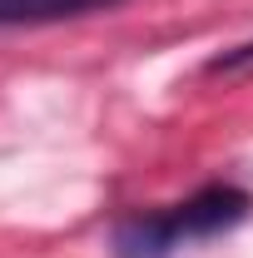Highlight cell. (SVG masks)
<instances>
[{
	"instance_id": "6da1fadb",
	"label": "cell",
	"mask_w": 253,
	"mask_h": 258,
	"mask_svg": "<svg viewBox=\"0 0 253 258\" xmlns=\"http://www.w3.org/2000/svg\"><path fill=\"white\" fill-rule=\"evenodd\" d=\"M248 209H253L248 189H238V184H204L199 194H189L184 204H174V209H164V214H169L174 238L189 243V238H214L223 228L243 224Z\"/></svg>"
},
{
	"instance_id": "7a4b0ae2",
	"label": "cell",
	"mask_w": 253,
	"mask_h": 258,
	"mask_svg": "<svg viewBox=\"0 0 253 258\" xmlns=\"http://www.w3.org/2000/svg\"><path fill=\"white\" fill-rule=\"evenodd\" d=\"M179 238L169 228V214H129L114 228V258H174Z\"/></svg>"
},
{
	"instance_id": "3957f363",
	"label": "cell",
	"mask_w": 253,
	"mask_h": 258,
	"mask_svg": "<svg viewBox=\"0 0 253 258\" xmlns=\"http://www.w3.org/2000/svg\"><path fill=\"white\" fill-rule=\"evenodd\" d=\"M119 0H0V25H55L75 15L114 10Z\"/></svg>"
},
{
	"instance_id": "277c9868",
	"label": "cell",
	"mask_w": 253,
	"mask_h": 258,
	"mask_svg": "<svg viewBox=\"0 0 253 258\" xmlns=\"http://www.w3.org/2000/svg\"><path fill=\"white\" fill-rule=\"evenodd\" d=\"M248 70H253V40H243V45H233V50L209 60V75H248Z\"/></svg>"
}]
</instances>
